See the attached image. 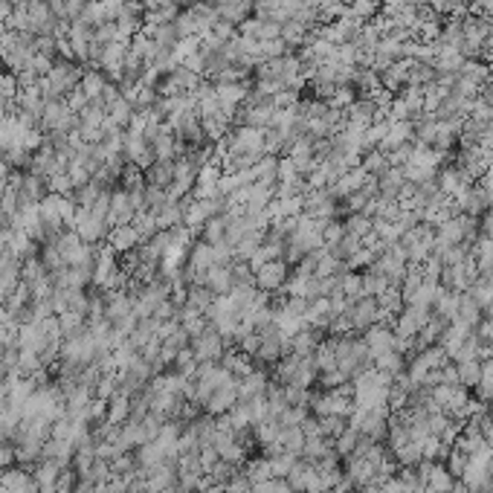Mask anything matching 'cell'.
<instances>
[{
	"instance_id": "obj_2",
	"label": "cell",
	"mask_w": 493,
	"mask_h": 493,
	"mask_svg": "<svg viewBox=\"0 0 493 493\" xmlns=\"http://www.w3.org/2000/svg\"><path fill=\"white\" fill-rule=\"evenodd\" d=\"M429 317H433V311H426V307L404 305V311L395 317V334L397 336H418Z\"/></svg>"
},
{
	"instance_id": "obj_21",
	"label": "cell",
	"mask_w": 493,
	"mask_h": 493,
	"mask_svg": "<svg viewBox=\"0 0 493 493\" xmlns=\"http://www.w3.org/2000/svg\"><path fill=\"white\" fill-rule=\"evenodd\" d=\"M409 6H418V9H426L429 6V0H407Z\"/></svg>"
},
{
	"instance_id": "obj_22",
	"label": "cell",
	"mask_w": 493,
	"mask_h": 493,
	"mask_svg": "<svg viewBox=\"0 0 493 493\" xmlns=\"http://www.w3.org/2000/svg\"><path fill=\"white\" fill-rule=\"evenodd\" d=\"M212 4H215V6H221V4H224V0H212Z\"/></svg>"
},
{
	"instance_id": "obj_8",
	"label": "cell",
	"mask_w": 493,
	"mask_h": 493,
	"mask_svg": "<svg viewBox=\"0 0 493 493\" xmlns=\"http://www.w3.org/2000/svg\"><path fill=\"white\" fill-rule=\"evenodd\" d=\"M343 227H346V232H348V235H354V238L366 241L368 235L375 232V218H372V215H363V212H354V215H346V221H343Z\"/></svg>"
},
{
	"instance_id": "obj_20",
	"label": "cell",
	"mask_w": 493,
	"mask_h": 493,
	"mask_svg": "<svg viewBox=\"0 0 493 493\" xmlns=\"http://www.w3.org/2000/svg\"><path fill=\"white\" fill-rule=\"evenodd\" d=\"M479 186L493 198V166H487L484 171H482V177H479Z\"/></svg>"
},
{
	"instance_id": "obj_12",
	"label": "cell",
	"mask_w": 493,
	"mask_h": 493,
	"mask_svg": "<svg viewBox=\"0 0 493 493\" xmlns=\"http://www.w3.org/2000/svg\"><path fill=\"white\" fill-rule=\"evenodd\" d=\"M140 241V230L131 227V224H119L113 232H110V246L113 250H131Z\"/></svg>"
},
{
	"instance_id": "obj_14",
	"label": "cell",
	"mask_w": 493,
	"mask_h": 493,
	"mask_svg": "<svg viewBox=\"0 0 493 493\" xmlns=\"http://www.w3.org/2000/svg\"><path fill=\"white\" fill-rule=\"evenodd\" d=\"M360 166L372 174V177H380V174L389 171V157H386L380 148H372V151H366L363 157H360Z\"/></svg>"
},
{
	"instance_id": "obj_19",
	"label": "cell",
	"mask_w": 493,
	"mask_h": 493,
	"mask_svg": "<svg viewBox=\"0 0 493 493\" xmlns=\"http://www.w3.org/2000/svg\"><path fill=\"white\" fill-rule=\"evenodd\" d=\"M346 235V227H343V221L340 218H331V221H325V227H322V246H334V244H340V238Z\"/></svg>"
},
{
	"instance_id": "obj_10",
	"label": "cell",
	"mask_w": 493,
	"mask_h": 493,
	"mask_svg": "<svg viewBox=\"0 0 493 493\" xmlns=\"http://www.w3.org/2000/svg\"><path fill=\"white\" fill-rule=\"evenodd\" d=\"M148 180L157 189H169L171 180H174V160H154L148 166Z\"/></svg>"
},
{
	"instance_id": "obj_7",
	"label": "cell",
	"mask_w": 493,
	"mask_h": 493,
	"mask_svg": "<svg viewBox=\"0 0 493 493\" xmlns=\"http://www.w3.org/2000/svg\"><path fill=\"white\" fill-rule=\"evenodd\" d=\"M482 314H484V311H482V305H479L468 290L458 296V311H455V319H458V322H465V325L476 328L479 319H482Z\"/></svg>"
},
{
	"instance_id": "obj_1",
	"label": "cell",
	"mask_w": 493,
	"mask_h": 493,
	"mask_svg": "<svg viewBox=\"0 0 493 493\" xmlns=\"http://www.w3.org/2000/svg\"><path fill=\"white\" fill-rule=\"evenodd\" d=\"M290 264L285 259H273V261H264L261 267H256V288L261 293H276V290H282L290 279Z\"/></svg>"
},
{
	"instance_id": "obj_11",
	"label": "cell",
	"mask_w": 493,
	"mask_h": 493,
	"mask_svg": "<svg viewBox=\"0 0 493 493\" xmlns=\"http://www.w3.org/2000/svg\"><path fill=\"white\" fill-rule=\"evenodd\" d=\"M307 35H311V29H307L305 23H299L296 18L285 21V23H282V33H279V38H282L288 47H302V44L307 41Z\"/></svg>"
},
{
	"instance_id": "obj_4",
	"label": "cell",
	"mask_w": 493,
	"mask_h": 493,
	"mask_svg": "<svg viewBox=\"0 0 493 493\" xmlns=\"http://www.w3.org/2000/svg\"><path fill=\"white\" fill-rule=\"evenodd\" d=\"M224 336L215 331V328H206L200 336H195V348H192V354H195V360H200V363H212V360H221L224 357Z\"/></svg>"
},
{
	"instance_id": "obj_16",
	"label": "cell",
	"mask_w": 493,
	"mask_h": 493,
	"mask_svg": "<svg viewBox=\"0 0 493 493\" xmlns=\"http://www.w3.org/2000/svg\"><path fill=\"white\" fill-rule=\"evenodd\" d=\"M389 288H392V282L386 279V276H380L375 270H366L363 273V296H380Z\"/></svg>"
},
{
	"instance_id": "obj_15",
	"label": "cell",
	"mask_w": 493,
	"mask_h": 493,
	"mask_svg": "<svg viewBox=\"0 0 493 493\" xmlns=\"http://www.w3.org/2000/svg\"><path fill=\"white\" fill-rule=\"evenodd\" d=\"M455 368H458V383H461V386H468V389H473V386L479 383V378H482V360H465V363H455Z\"/></svg>"
},
{
	"instance_id": "obj_3",
	"label": "cell",
	"mask_w": 493,
	"mask_h": 493,
	"mask_svg": "<svg viewBox=\"0 0 493 493\" xmlns=\"http://www.w3.org/2000/svg\"><path fill=\"white\" fill-rule=\"evenodd\" d=\"M363 343H366L368 354H372V360H378L380 354L395 351V328L378 322V325H372V328L363 331Z\"/></svg>"
},
{
	"instance_id": "obj_17",
	"label": "cell",
	"mask_w": 493,
	"mask_h": 493,
	"mask_svg": "<svg viewBox=\"0 0 493 493\" xmlns=\"http://www.w3.org/2000/svg\"><path fill=\"white\" fill-rule=\"evenodd\" d=\"M357 444H360V433H357V429H351V426H346L343 433L334 438V453L348 458V455L357 450Z\"/></svg>"
},
{
	"instance_id": "obj_6",
	"label": "cell",
	"mask_w": 493,
	"mask_h": 493,
	"mask_svg": "<svg viewBox=\"0 0 493 493\" xmlns=\"http://www.w3.org/2000/svg\"><path fill=\"white\" fill-rule=\"evenodd\" d=\"M253 4H256V0H224V4L218 6V21L241 26L246 21V15L253 12Z\"/></svg>"
},
{
	"instance_id": "obj_13",
	"label": "cell",
	"mask_w": 493,
	"mask_h": 493,
	"mask_svg": "<svg viewBox=\"0 0 493 493\" xmlns=\"http://www.w3.org/2000/svg\"><path fill=\"white\" fill-rule=\"evenodd\" d=\"M215 94H218V99H221L224 105L241 108L250 90H246V84H215Z\"/></svg>"
},
{
	"instance_id": "obj_9",
	"label": "cell",
	"mask_w": 493,
	"mask_h": 493,
	"mask_svg": "<svg viewBox=\"0 0 493 493\" xmlns=\"http://www.w3.org/2000/svg\"><path fill=\"white\" fill-rule=\"evenodd\" d=\"M450 322L444 319V317H438V314H433L426 319V325L421 328V334H418V343H421V348H426V346H438V340H441V334H444V328H447Z\"/></svg>"
},
{
	"instance_id": "obj_18",
	"label": "cell",
	"mask_w": 493,
	"mask_h": 493,
	"mask_svg": "<svg viewBox=\"0 0 493 493\" xmlns=\"http://www.w3.org/2000/svg\"><path fill=\"white\" fill-rule=\"evenodd\" d=\"M360 246H363V241L346 232V235L340 238V244H334V246H328V250H331V253H334L336 259H340V261H348V259H351V256H354V253L360 250Z\"/></svg>"
},
{
	"instance_id": "obj_5",
	"label": "cell",
	"mask_w": 493,
	"mask_h": 493,
	"mask_svg": "<svg viewBox=\"0 0 493 493\" xmlns=\"http://www.w3.org/2000/svg\"><path fill=\"white\" fill-rule=\"evenodd\" d=\"M436 183H438L441 195H447V198H458L465 189L473 186V180L468 177V171L461 169V166H447V169H441L438 177H436Z\"/></svg>"
}]
</instances>
